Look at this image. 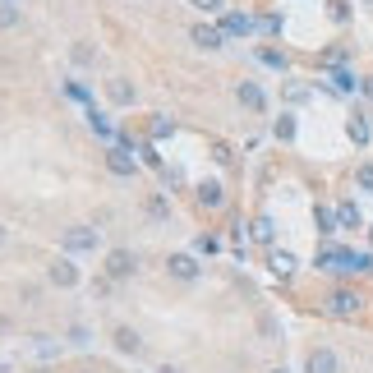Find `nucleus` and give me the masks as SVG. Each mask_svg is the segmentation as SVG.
Listing matches in <instances>:
<instances>
[{
    "mask_svg": "<svg viewBox=\"0 0 373 373\" xmlns=\"http://www.w3.org/2000/svg\"><path fill=\"white\" fill-rule=\"evenodd\" d=\"M97 245H102V235L93 226H69L65 231V253H93Z\"/></svg>",
    "mask_w": 373,
    "mask_h": 373,
    "instance_id": "obj_1",
    "label": "nucleus"
},
{
    "mask_svg": "<svg viewBox=\"0 0 373 373\" xmlns=\"http://www.w3.org/2000/svg\"><path fill=\"white\" fill-rule=\"evenodd\" d=\"M327 313H332V318H355L359 295L355 291H332V295H327Z\"/></svg>",
    "mask_w": 373,
    "mask_h": 373,
    "instance_id": "obj_2",
    "label": "nucleus"
},
{
    "mask_svg": "<svg viewBox=\"0 0 373 373\" xmlns=\"http://www.w3.org/2000/svg\"><path fill=\"white\" fill-rule=\"evenodd\" d=\"M189 37H194V47H203V51H221V47H226V32L212 28V23H194Z\"/></svg>",
    "mask_w": 373,
    "mask_h": 373,
    "instance_id": "obj_3",
    "label": "nucleus"
},
{
    "mask_svg": "<svg viewBox=\"0 0 373 373\" xmlns=\"http://www.w3.org/2000/svg\"><path fill=\"white\" fill-rule=\"evenodd\" d=\"M134 267H139V258L129 253V249H115L106 258V272H111V281H124V277H134Z\"/></svg>",
    "mask_w": 373,
    "mask_h": 373,
    "instance_id": "obj_4",
    "label": "nucleus"
},
{
    "mask_svg": "<svg viewBox=\"0 0 373 373\" xmlns=\"http://www.w3.org/2000/svg\"><path fill=\"white\" fill-rule=\"evenodd\" d=\"M341 364H337V355L327 350V346H318V350H309L304 355V373H337Z\"/></svg>",
    "mask_w": 373,
    "mask_h": 373,
    "instance_id": "obj_5",
    "label": "nucleus"
},
{
    "mask_svg": "<svg viewBox=\"0 0 373 373\" xmlns=\"http://www.w3.org/2000/svg\"><path fill=\"white\" fill-rule=\"evenodd\" d=\"M166 272L180 277V281H194L199 277V258H194V253H171V258H166Z\"/></svg>",
    "mask_w": 373,
    "mask_h": 373,
    "instance_id": "obj_6",
    "label": "nucleus"
},
{
    "mask_svg": "<svg viewBox=\"0 0 373 373\" xmlns=\"http://www.w3.org/2000/svg\"><path fill=\"white\" fill-rule=\"evenodd\" d=\"M350 263H355V253H346V249H323L318 253V267H327V272H350Z\"/></svg>",
    "mask_w": 373,
    "mask_h": 373,
    "instance_id": "obj_7",
    "label": "nucleus"
},
{
    "mask_svg": "<svg viewBox=\"0 0 373 373\" xmlns=\"http://www.w3.org/2000/svg\"><path fill=\"white\" fill-rule=\"evenodd\" d=\"M51 281H56V286H65V291H69V286H78L74 258H56V263H51Z\"/></svg>",
    "mask_w": 373,
    "mask_h": 373,
    "instance_id": "obj_8",
    "label": "nucleus"
},
{
    "mask_svg": "<svg viewBox=\"0 0 373 373\" xmlns=\"http://www.w3.org/2000/svg\"><path fill=\"white\" fill-rule=\"evenodd\" d=\"M267 267H272L277 277H291V272H295V253H286V249H272V253H267Z\"/></svg>",
    "mask_w": 373,
    "mask_h": 373,
    "instance_id": "obj_9",
    "label": "nucleus"
},
{
    "mask_svg": "<svg viewBox=\"0 0 373 373\" xmlns=\"http://www.w3.org/2000/svg\"><path fill=\"white\" fill-rule=\"evenodd\" d=\"M115 350H124V355H139V350H143L139 332H134V327H115Z\"/></svg>",
    "mask_w": 373,
    "mask_h": 373,
    "instance_id": "obj_10",
    "label": "nucleus"
},
{
    "mask_svg": "<svg viewBox=\"0 0 373 373\" xmlns=\"http://www.w3.org/2000/svg\"><path fill=\"white\" fill-rule=\"evenodd\" d=\"M221 32H226V37H245V32H253V19L249 14H226L221 19Z\"/></svg>",
    "mask_w": 373,
    "mask_h": 373,
    "instance_id": "obj_11",
    "label": "nucleus"
},
{
    "mask_svg": "<svg viewBox=\"0 0 373 373\" xmlns=\"http://www.w3.org/2000/svg\"><path fill=\"white\" fill-rule=\"evenodd\" d=\"M106 97L115 102V106H129V102H134V83H124V78H111V83H106Z\"/></svg>",
    "mask_w": 373,
    "mask_h": 373,
    "instance_id": "obj_12",
    "label": "nucleus"
},
{
    "mask_svg": "<svg viewBox=\"0 0 373 373\" xmlns=\"http://www.w3.org/2000/svg\"><path fill=\"white\" fill-rule=\"evenodd\" d=\"M235 93H240V102H245L249 111H263V106H267V97H263V88H258V83H240Z\"/></svg>",
    "mask_w": 373,
    "mask_h": 373,
    "instance_id": "obj_13",
    "label": "nucleus"
},
{
    "mask_svg": "<svg viewBox=\"0 0 373 373\" xmlns=\"http://www.w3.org/2000/svg\"><path fill=\"white\" fill-rule=\"evenodd\" d=\"M106 166L115 175H134V157H129V148H115V152L106 157Z\"/></svg>",
    "mask_w": 373,
    "mask_h": 373,
    "instance_id": "obj_14",
    "label": "nucleus"
},
{
    "mask_svg": "<svg viewBox=\"0 0 373 373\" xmlns=\"http://www.w3.org/2000/svg\"><path fill=\"white\" fill-rule=\"evenodd\" d=\"M221 199H226V194H221L217 180H203V185H199V203H203V207H221Z\"/></svg>",
    "mask_w": 373,
    "mask_h": 373,
    "instance_id": "obj_15",
    "label": "nucleus"
},
{
    "mask_svg": "<svg viewBox=\"0 0 373 373\" xmlns=\"http://www.w3.org/2000/svg\"><path fill=\"white\" fill-rule=\"evenodd\" d=\"M337 221H341L346 231H355V226H359V207H355V203H341V207H337Z\"/></svg>",
    "mask_w": 373,
    "mask_h": 373,
    "instance_id": "obj_16",
    "label": "nucleus"
},
{
    "mask_svg": "<svg viewBox=\"0 0 373 373\" xmlns=\"http://www.w3.org/2000/svg\"><path fill=\"white\" fill-rule=\"evenodd\" d=\"M350 139L369 143V120H364V115H350Z\"/></svg>",
    "mask_w": 373,
    "mask_h": 373,
    "instance_id": "obj_17",
    "label": "nucleus"
},
{
    "mask_svg": "<svg viewBox=\"0 0 373 373\" xmlns=\"http://www.w3.org/2000/svg\"><path fill=\"white\" fill-rule=\"evenodd\" d=\"M14 23H19V10L10 0H0V28H14Z\"/></svg>",
    "mask_w": 373,
    "mask_h": 373,
    "instance_id": "obj_18",
    "label": "nucleus"
},
{
    "mask_svg": "<svg viewBox=\"0 0 373 373\" xmlns=\"http://www.w3.org/2000/svg\"><path fill=\"white\" fill-rule=\"evenodd\" d=\"M88 120H93V129L102 134V139H111V120L102 115V111H88Z\"/></svg>",
    "mask_w": 373,
    "mask_h": 373,
    "instance_id": "obj_19",
    "label": "nucleus"
},
{
    "mask_svg": "<svg viewBox=\"0 0 373 373\" xmlns=\"http://www.w3.org/2000/svg\"><path fill=\"white\" fill-rule=\"evenodd\" d=\"M253 240L272 245V221H267V217H258V221H253Z\"/></svg>",
    "mask_w": 373,
    "mask_h": 373,
    "instance_id": "obj_20",
    "label": "nucleus"
},
{
    "mask_svg": "<svg viewBox=\"0 0 373 373\" xmlns=\"http://www.w3.org/2000/svg\"><path fill=\"white\" fill-rule=\"evenodd\" d=\"M277 139H295V115H281L277 120Z\"/></svg>",
    "mask_w": 373,
    "mask_h": 373,
    "instance_id": "obj_21",
    "label": "nucleus"
},
{
    "mask_svg": "<svg viewBox=\"0 0 373 373\" xmlns=\"http://www.w3.org/2000/svg\"><path fill=\"white\" fill-rule=\"evenodd\" d=\"M69 56H74V65H93V47H88V42H78Z\"/></svg>",
    "mask_w": 373,
    "mask_h": 373,
    "instance_id": "obj_22",
    "label": "nucleus"
},
{
    "mask_svg": "<svg viewBox=\"0 0 373 373\" xmlns=\"http://www.w3.org/2000/svg\"><path fill=\"white\" fill-rule=\"evenodd\" d=\"M318 226H323V235L337 231V212H327V207H318Z\"/></svg>",
    "mask_w": 373,
    "mask_h": 373,
    "instance_id": "obj_23",
    "label": "nucleus"
},
{
    "mask_svg": "<svg viewBox=\"0 0 373 373\" xmlns=\"http://www.w3.org/2000/svg\"><path fill=\"white\" fill-rule=\"evenodd\" d=\"M359 189H369V194H373V161L359 166Z\"/></svg>",
    "mask_w": 373,
    "mask_h": 373,
    "instance_id": "obj_24",
    "label": "nucleus"
},
{
    "mask_svg": "<svg viewBox=\"0 0 373 373\" xmlns=\"http://www.w3.org/2000/svg\"><path fill=\"white\" fill-rule=\"evenodd\" d=\"M332 83H337V93H355V78H350V74H337Z\"/></svg>",
    "mask_w": 373,
    "mask_h": 373,
    "instance_id": "obj_25",
    "label": "nucleus"
},
{
    "mask_svg": "<svg viewBox=\"0 0 373 373\" xmlns=\"http://www.w3.org/2000/svg\"><path fill=\"white\" fill-rule=\"evenodd\" d=\"M199 10H221V0H194Z\"/></svg>",
    "mask_w": 373,
    "mask_h": 373,
    "instance_id": "obj_26",
    "label": "nucleus"
},
{
    "mask_svg": "<svg viewBox=\"0 0 373 373\" xmlns=\"http://www.w3.org/2000/svg\"><path fill=\"white\" fill-rule=\"evenodd\" d=\"M364 93H369V97H373V78H364Z\"/></svg>",
    "mask_w": 373,
    "mask_h": 373,
    "instance_id": "obj_27",
    "label": "nucleus"
},
{
    "mask_svg": "<svg viewBox=\"0 0 373 373\" xmlns=\"http://www.w3.org/2000/svg\"><path fill=\"white\" fill-rule=\"evenodd\" d=\"M0 373H10V364H0Z\"/></svg>",
    "mask_w": 373,
    "mask_h": 373,
    "instance_id": "obj_28",
    "label": "nucleus"
},
{
    "mask_svg": "<svg viewBox=\"0 0 373 373\" xmlns=\"http://www.w3.org/2000/svg\"><path fill=\"white\" fill-rule=\"evenodd\" d=\"M272 373H286V369H272Z\"/></svg>",
    "mask_w": 373,
    "mask_h": 373,
    "instance_id": "obj_29",
    "label": "nucleus"
},
{
    "mask_svg": "<svg viewBox=\"0 0 373 373\" xmlns=\"http://www.w3.org/2000/svg\"><path fill=\"white\" fill-rule=\"evenodd\" d=\"M0 240H5V231H0Z\"/></svg>",
    "mask_w": 373,
    "mask_h": 373,
    "instance_id": "obj_30",
    "label": "nucleus"
},
{
    "mask_svg": "<svg viewBox=\"0 0 373 373\" xmlns=\"http://www.w3.org/2000/svg\"><path fill=\"white\" fill-rule=\"evenodd\" d=\"M369 240H373V231H369Z\"/></svg>",
    "mask_w": 373,
    "mask_h": 373,
    "instance_id": "obj_31",
    "label": "nucleus"
},
{
    "mask_svg": "<svg viewBox=\"0 0 373 373\" xmlns=\"http://www.w3.org/2000/svg\"><path fill=\"white\" fill-rule=\"evenodd\" d=\"M369 5H373V0H369Z\"/></svg>",
    "mask_w": 373,
    "mask_h": 373,
    "instance_id": "obj_32",
    "label": "nucleus"
}]
</instances>
